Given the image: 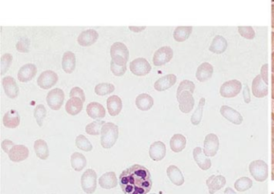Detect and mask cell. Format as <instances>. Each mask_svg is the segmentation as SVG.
<instances>
[{
    "label": "cell",
    "mask_w": 274,
    "mask_h": 194,
    "mask_svg": "<svg viewBox=\"0 0 274 194\" xmlns=\"http://www.w3.org/2000/svg\"><path fill=\"white\" fill-rule=\"evenodd\" d=\"M192 27H178L174 31V39L177 42H184L192 34Z\"/></svg>",
    "instance_id": "8d00e7d4"
},
{
    "label": "cell",
    "mask_w": 274,
    "mask_h": 194,
    "mask_svg": "<svg viewBox=\"0 0 274 194\" xmlns=\"http://www.w3.org/2000/svg\"><path fill=\"white\" fill-rule=\"evenodd\" d=\"M96 172L94 169H87L81 176V188L87 194H93L97 189Z\"/></svg>",
    "instance_id": "277c9868"
},
{
    "label": "cell",
    "mask_w": 274,
    "mask_h": 194,
    "mask_svg": "<svg viewBox=\"0 0 274 194\" xmlns=\"http://www.w3.org/2000/svg\"><path fill=\"white\" fill-rule=\"evenodd\" d=\"M224 194H236L235 191L232 189V188L229 187L227 188L225 191H224Z\"/></svg>",
    "instance_id": "db71d44e"
},
{
    "label": "cell",
    "mask_w": 274,
    "mask_h": 194,
    "mask_svg": "<svg viewBox=\"0 0 274 194\" xmlns=\"http://www.w3.org/2000/svg\"><path fill=\"white\" fill-rule=\"evenodd\" d=\"M219 138L216 135L210 133L205 137L203 153L207 157H215L219 149Z\"/></svg>",
    "instance_id": "8fae6325"
},
{
    "label": "cell",
    "mask_w": 274,
    "mask_h": 194,
    "mask_svg": "<svg viewBox=\"0 0 274 194\" xmlns=\"http://www.w3.org/2000/svg\"><path fill=\"white\" fill-rule=\"evenodd\" d=\"M178 106L181 112L183 113H189L192 111L195 105V100L192 93L190 91H184L178 95H176Z\"/></svg>",
    "instance_id": "30bf717a"
},
{
    "label": "cell",
    "mask_w": 274,
    "mask_h": 194,
    "mask_svg": "<svg viewBox=\"0 0 274 194\" xmlns=\"http://www.w3.org/2000/svg\"><path fill=\"white\" fill-rule=\"evenodd\" d=\"M119 185L124 194H147L152 187L151 173L146 167L134 164L121 173Z\"/></svg>",
    "instance_id": "6da1fadb"
},
{
    "label": "cell",
    "mask_w": 274,
    "mask_h": 194,
    "mask_svg": "<svg viewBox=\"0 0 274 194\" xmlns=\"http://www.w3.org/2000/svg\"><path fill=\"white\" fill-rule=\"evenodd\" d=\"M126 64H127V61L124 60L123 58H112V60L110 62V69H111L113 74L116 76H122L124 74L126 73V70H127Z\"/></svg>",
    "instance_id": "484cf974"
},
{
    "label": "cell",
    "mask_w": 274,
    "mask_h": 194,
    "mask_svg": "<svg viewBox=\"0 0 274 194\" xmlns=\"http://www.w3.org/2000/svg\"><path fill=\"white\" fill-rule=\"evenodd\" d=\"M111 58L121 57L128 62L130 57V52L126 44L121 42H116L111 46L110 48Z\"/></svg>",
    "instance_id": "603a6c76"
},
{
    "label": "cell",
    "mask_w": 274,
    "mask_h": 194,
    "mask_svg": "<svg viewBox=\"0 0 274 194\" xmlns=\"http://www.w3.org/2000/svg\"><path fill=\"white\" fill-rule=\"evenodd\" d=\"M130 69L134 75L144 76L151 72V66L144 58H137L130 62Z\"/></svg>",
    "instance_id": "8992f818"
},
{
    "label": "cell",
    "mask_w": 274,
    "mask_h": 194,
    "mask_svg": "<svg viewBox=\"0 0 274 194\" xmlns=\"http://www.w3.org/2000/svg\"><path fill=\"white\" fill-rule=\"evenodd\" d=\"M193 158L195 161L202 170H208L212 166V161L209 158L204 154L200 147H196L193 150Z\"/></svg>",
    "instance_id": "44dd1931"
},
{
    "label": "cell",
    "mask_w": 274,
    "mask_h": 194,
    "mask_svg": "<svg viewBox=\"0 0 274 194\" xmlns=\"http://www.w3.org/2000/svg\"><path fill=\"white\" fill-rule=\"evenodd\" d=\"M227 47H228V42L226 39L221 35H216L211 44L209 51L213 53L219 55L226 51Z\"/></svg>",
    "instance_id": "d6a6232c"
},
{
    "label": "cell",
    "mask_w": 274,
    "mask_h": 194,
    "mask_svg": "<svg viewBox=\"0 0 274 194\" xmlns=\"http://www.w3.org/2000/svg\"><path fill=\"white\" fill-rule=\"evenodd\" d=\"M64 92L60 88H54L47 95V103L51 109L58 111L64 104Z\"/></svg>",
    "instance_id": "9c48e42d"
},
{
    "label": "cell",
    "mask_w": 274,
    "mask_h": 194,
    "mask_svg": "<svg viewBox=\"0 0 274 194\" xmlns=\"http://www.w3.org/2000/svg\"><path fill=\"white\" fill-rule=\"evenodd\" d=\"M177 81V77L174 74L164 75L162 77L159 78L156 83H155V89L158 91H164L169 89L172 86L175 85Z\"/></svg>",
    "instance_id": "d6986e66"
},
{
    "label": "cell",
    "mask_w": 274,
    "mask_h": 194,
    "mask_svg": "<svg viewBox=\"0 0 274 194\" xmlns=\"http://www.w3.org/2000/svg\"><path fill=\"white\" fill-rule=\"evenodd\" d=\"M204 105H205V98L203 97V98L200 99L196 110L195 111L194 113L192 115L191 121H192V123L193 125H198L201 122L202 118H203Z\"/></svg>",
    "instance_id": "f35d334b"
},
{
    "label": "cell",
    "mask_w": 274,
    "mask_h": 194,
    "mask_svg": "<svg viewBox=\"0 0 274 194\" xmlns=\"http://www.w3.org/2000/svg\"><path fill=\"white\" fill-rule=\"evenodd\" d=\"M235 190L239 192H245L246 190H249L253 186V181L249 177H241L238 179L234 184Z\"/></svg>",
    "instance_id": "b9f144b4"
},
{
    "label": "cell",
    "mask_w": 274,
    "mask_h": 194,
    "mask_svg": "<svg viewBox=\"0 0 274 194\" xmlns=\"http://www.w3.org/2000/svg\"><path fill=\"white\" fill-rule=\"evenodd\" d=\"M29 156V150L25 145L23 144H16L12 147V149L10 150L8 153L10 160L13 162H21L25 160Z\"/></svg>",
    "instance_id": "7c38bea8"
},
{
    "label": "cell",
    "mask_w": 274,
    "mask_h": 194,
    "mask_svg": "<svg viewBox=\"0 0 274 194\" xmlns=\"http://www.w3.org/2000/svg\"><path fill=\"white\" fill-rule=\"evenodd\" d=\"M101 144L105 149L112 148L118 138V126L115 123L108 122L101 128Z\"/></svg>",
    "instance_id": "7a4b0ae2"
},
{
    "label": "cell",
    "mask_w": 274,
    "mask_h": 194,
    "mask_svg": "<svg viewBox=\"0 0 274 194\" xmlns=\"http://www.w3.org/2000/svg\"><path fill=\"white\" fill-rule=\"evenodd\" d=\"M272 81H273V85H272V98L274 100V74L273 73L272 75Z\"/></svg>",
    "instance_id": "11a10c76"
},
{
    "label": "cell",
    "mask_w": 274,
    "mask_h": 194,
    "mask_svg": "<svg viewBox=\"0 0 274 194\" xmlns=\"http://www.w3.org/2000/svg\"><path fill=\"white\" fill-rule=\"evenodd\" d=\"M167 176L174 185L180 186L184 183V177L180 169L176 165H170L167 169Z\"/></svg>",
    "instance_id": "f546056e"
},
{
    "label": "cell",
    "mask_w": 274,
    "mask_h": 194,
    "mask_svg": "<svg viewBox=\"0 0 274 194\" xmlns=\"http://www.w3.org/2000/svg\"><path fill=\"white\" fill-rule=\"evenodd\" d=\"M37 66L33 64H27L21 67L18 71V79L20 82H29L37 74Z\"/></svg>",
    "instance_id": "2e32d148"
},
{
    "label": "cell",
    "mask_w": 274,
    "mask_h": 194,
    "mask_svg": "<svg viewBox=\"0 0 274 194\" xmlns=\"http://www.w3.org/2000/svg\"><path fill=\"white\" fill-rule=\"evenodd\" d=\"M166 153H167V149H166V145L163 142H154L153 144L150 146L149 155L152 160H156V161L162 160L166 156Z\"/></svg>",
    "instance_id": "e0dca14e"
},
{
    "label": "cell",
    "mask_w": 274,
    "mask_h": 194,
    "mask_svg": "<svg viewBox=\"0 0 274 194\" xmlns=\"http://www.w3.org/2000/svg\"><path fill=\"white\" fill-rule=\"evenodd\" d=\"M12 60H13V57L9 53H7V54L2 55L1 60H0V63H1V75H4L8 71V69H9L10 66L12 64Z\"/></svg>",
    "instance_id": "ee69618b"
},
{
    "label": "cell",
    "mask_w": 274,
    "mask_h": 194,
    "mask_svg": "<svg viewBox=\"0 0 274 194\" xmlns=\"http://www.w3.org/2000/svg\"><path fill=\"white\" fill-rule=\"evenodd\" d=\"M76 146L80 150L90 152L93 150V145L84 135H79L76 138Z\"/></svg>",
    "instance_id": "60d3db41"
},
{
    "label": "cell",
    "mask_w": 274,
    "mask_h": 194,
    "mask_svg": "<svg viewBox=\"0 0 274 194\" xmlns=\"http://www.w3.org/2000/svg\"><path fill=\"white\" fill-rule=\"evenodd\" d=\"M105 123V121H94V122L87 124L86 127H85V132H86L87 134L92 135V136H98V135L101 134V128Z\"/></svg>",
    "instance_id": "74e56055"
},
{
    "label": "cell",
    "mask_w": 274,
    "mask_h": 194,
    "mask_svg": "<svg viewBox=\"0 0 274 194\" xmlns=\"http://www.w3.org/2000/svg\"><path fill=\"white\" fill-rule=\"evenodd\" d=\"M99 34L94 29H88L81 32L78 38V44L81 47H89L96 43Z\"/></svg>",
    "instance_id": "5bb4252c"
},
{
    "label": "cell",
    "mask_w": 274,
    "mask_h": 194,
    "mask_svg": "<svg viewBox=\"0 0 274 194\" xmlns=\"http://www.w3.org/2000/svg\"><path fill=\"white\" fill-rule=\"evenodd\" d=\"M213 74V65L209 63H203L198 67L196 76V79L199 80V82H205L212 78Z\"/></svg>",
    "instance_id": "f1b7e54d"
},
{
    "label": "cell",
    "mask_w": 274,
    "mask_h": 194,
    "mask_svg": "<svg viewBox=\"0 0 274 194\" xmlns=\"http://www.w3.org/2000/svg\"><path fill=\"white\" fill-rule=\"evenodd\" d=\"M187 140L182 134H175L170 141V146L175 153H180L185 149Z\"/></svg>",
    "instance_id": "836d02e7"
},
{
    "label": "cell",
    "mask_w": 274,
    "mask_h": 194,
    "mask_svg": "<svg viewBox=\"0 0 274 194\" xmlns=\"http://www.w3.org/2000/svg\"><path fill=\"white\" fill-rule=\"evenodd\" d=\"M272 164H274V141H273V158H272Z\"/></svg>",
    "instance_id": "91938a15"
},
{
    "label": "cell",
    "mask_w": 274,
    "mask_h": 194,
    "mask_svg": "<svg viewBox=\"0 0 274 194\" xmlns=\"http://www.w3.org/2000/svg\"><path fill=\"white\" fill-rule=\"evenodd\" d=\"M272 28H274V4L272 7Z\"/></svg>",
    "instance_id": "9f6ffc18"
},
{
    "label": "cell",
    "mask_w": 274,
    "mask_h": 194,
    "mask_svg": "<svg viewBox=\"0 0 274 194\" xmlns=\"http://www.w3.org/2000/svg\"><path fill=\"white\" fill-rule=\"evenodd\" d=\"M238 32L240 33V35L245 39H254V37L256 35L254 28L252 27H239Z\"/></svg>",
    "instance_id": "7dc6e473"
},
{
    "label": "cell",
    "mask_w": 274,
    "mask_h": 194,
    "mask_svg": "<svg viewBox=\"0 0 274 194\" xmlns=\"http://www.w3.org/2000/svg\"><path fill=\"white\" fill-rule=\"evenodd\" d=\"M107 109L111 117H116L122 109V101L118 96L114 95L107 99Z\"/></svg>",
    "instance_id": "d4e9b609"
},
{
    "label": "cell",
    "mask_w": 274,
    "mask_h": 194,
    "mask_svg": "<svg viewBox=\"0 0 274 194\" xmlns=\"http://www.w3.org/2000/svg\"><path fill=\"white\" fill-rule=\"evenodd\" d=\"M76 69V55L72 52L64 53L62 58V69L67 74L73 73Z\"/></svg>",
    "instance_id": "4316f807"
},
{
    "label": "cell",
    "mask_w": 274,
    "mask_h": 194,
    "mask_svg": "<svg viewBox=\"0 0 274 194\" xmlns=\"http://www.w3.org/2000/svg\"><path fill=\"white\" fill-rule=\"evenodd\" d=\"M34 149L37 157L41 160H47L49 156V149L45 141L39 139L35 141Z\"/></svg>",
    "instance_id": "e575fe53"
},
{
    "label": "cell",
    "mask_w": 274,
    "mask_h": 194,
    "mask_svg": "<svg viewBox=\"0 0 274 194\" xmlns=\"http://www.w3.org/2000/svg\"><path fill=\"white\" fill-rule=\"evenodd\" d=\"M195 88H196V85L192 81L188 80H183L179 84L176 95H178V94H180L181 92H183L184 91H190L193 94V92L195 91Z\"/></svg>",
    "instance_id": "f6af8a7d"
},
{
    "label": "cell",
    "mask_w": 274,
    "mask_h": 194,
    "mask_svg": "<svg viewBox=\"0 0 274 194\" xmlns=\"http://www.w3.org/2000/svg\"><path fill=\"white\" fill-rule=\"evenodd\" d=\"M241 88L242 85L239 80H229L222 85L219 89V93L224 98H233L240 93Z\"/></svg>",
    "instance_id": "5b68a950"
},
{
    "label": "cell",
    "mask_w": 274,
    "mask_h": 194,
    "mask_svg": "<svg viewBox=\"0 0 274 194\" xmlns=\"http://www.w3.org/2000/svg\"><path fill=\"white\" fill-rule=\"evenodd\" d=\"M99 185L105 190H111L117 185V179L115 172H108L99 178Z\"/></svg>",
    "instance_id": "83f0119b"
},
{
    "label": "cell",
    "mask_w": 274,
    "mask_h": 194,
    "mask_svg": "<svg viewBox=\"0 0 274 194\" xmlns=\"http://www.w3.org/2000/svg\"><path fill=\"white\" fill-rule=\"evenodd\" d=\"M174 52L172 48L168 46L162 47L156 51L153 56V64L155 66L161 67L169 63L173 58Z\"/></svg>",
    "instance_id": "52a82bcc"
},
{
    "label": "cell",
    "mask_w": 274,
    "mask_h": 194,
    "mask_svg": "<svg viewBox=\"0 0 274 194\" xmlns=\"http://www.w3.org/2000/svg\"><path fill=\"white\" fill-rule=\"evenodd\" d=\"M115 85L110 83H101L97 85L94 91L98 96H106L108 94L112 93L113 91H115Z\"/></svg>",
    "instance_id": "ab89813d"
},
{
    "label": "cell",
    "mask_w": 274,
    "mask_h": 194,
    "mask_svg": "<svg viewBox=\"0 0 274 194\" xmlns=\"http://www.w3.org/2000/svg\"><path fill=\"white\" fill-rule=\"evenodd\" d=\"M272 71L274 73V52L272 53Z\"/></svg>",
    "instance_id": "6f0895ef"
},
{
    "label": "cell",
    "mask_w": 274,
    "mask_h": 194,
    "mask_svg": "<svg viewBox=\"0 0 274 194\" xmlns=\"http://www.w3.org/2000/svg\"><path fill=\"white\" fill-rule=\"evenodd\" d=\"M15 145L16 144L10 140H4L1 144L2 150L4 151V153H7V154L9 153L10 150L12 149V147L15 146Z\"/></svg>",
    "instance_id": "681fc988"
},
{
    "label": "cell",
    "mask_w": 274,
    "mask_h": 194,
    "mask_svg": "<svg viewBox=\"0 0 274 194\" xmlns=\"http://www.w3.org/2000/svg\"></svg>",
    "instance_id": "6125c7cd"
},
{
    "label": "cell",
    "mask_w": 274,
    "mask_h": 194,
    "mask_svg": "<svg viewBox=\"0 0 274 194\" xmlns=\"http://www.w3.org/2000/svg\"><path fill=\"white\" fill-rule=\"evenodd\" d=\"M59 77L58 74L55 71L48 70V71H43L39 78L37 79V85L42 89H50L52 87L55 86L58 82Z\"/></svg>",
    "instance_id": "ba28073f"
},
{
    "label": "cell",
    "mask_w": 274,
    "mask_h": 194,
    "mask_svg": "<svg viewBox=\"0 0 274 194\" xmlns=\"http://www.w3.org/2000/svg\"><path fill=\"white\" fill-rule=\"evenodd\" d=\"M3 125L7 128H16L20 123V117L16 110L12 109L6 112L2 118Z\"/></svg>",
    "instance_id": "cb8c5ba5"
},
{
    "label": "cell",
    "mask_w": 274,
    "mask_h": 194,
    "mask_svg": "<svg viewBox=\"0 0 274 194\" xmlns=\"http://www.w3.org/2000/svg\"><path fill=\"white\" fill-rule=\"evenodd\" d=\"M146 27H132L130 26L129 27L130 31H132L133 32H135V33H139V32H142V31H144L146 29Z\"/></svg>",
    "instance_id": "f5cc1de1"
},
{
    "label": "cell",
    "mask_w": 274,
    "mask_h": 194,
    "mask_svg": "<svg viewBox=\"0 0 274 194\" xmlns=\"http://www.w3.org/2000/svg\"><path fill=\"white\" fill-rule=\"evenodd\" d=\"M30 44V39L23 37L16 44V50L21 53H28L29 52Z\"/></svg>",
    "instance_id": "bcb514c9"
},
{
    "label": "cell",
    "mask_w": 274,
    "mask_h": 194,
    "mask_svg": "<svg viewBox=\"0 0 274 194\" xmlns=\"http://www.w3.org/2000/svg\"><path fill=\"white\" fill-rule=\"evenodd\" d=\"M252 89L254 96L257 98H263L268 95V85L263 80L261 75H256L252 85Z\"/></svg>",
    "instance_id": "ac0fdd59"
},
{
    "label": "cell",
    "mask_w": 274,
    "mask_h": 194,
    "mask_svg": "<svg viewBox=\"0 0 274 194\" xmlns=\"http://www.w3.org/2000/svg\"><path fill=\"white\" fill-rule=\"evenodd\" d=\"M70 98H73V97H78V98H80L83 102L85 101V92L83 91L79 87H74L70 91Z\"/></svg>",
    "instance_id": "c3c4849f"
},
{
    "label": "cell",
    "mask_w": 274,
    "mask_h": 194,
    "mask_svg": "<svg viewBox=\"0 0 274 194\" xmlns=\"http://www.w3.org/2000/svg\"><path fill=\"white\" fill-rule=\"evenodd\" d=\"M244 98H245V103H249L250 102V93H249V86L245 85V91H244Z\"/></svg>",
    "instance_id": "816d5d0a"
},
{
    "label": "cell",
    "mask_w": 274,
    "mask_h": 194,
    "mask_svg": "<svg viewBox=\"0 0 274 194\" xmlns=\"http://www.w3.org/2000/svg\"><path fill=\"white\" fill-rule=\"evenodd\" d=\"M87 160L85 156L80 153H73L71 156V165L77 172H80L86 166Z\"/></svg>",
    "instance_id": "d590c367"
},
{
    "label": "cell",
    "mask_w": 274,
    "mask_h": 194,
    "mask_svg": "<svg viewBox=\"0 0 274 194\" xmlns=\"http://www.w3.org/2000/svg\"><path fill=\"white\" fill-rule=\"evenodd\" d=\"M268 66H269L268 64H265L261 68V77H262L263 80L265 81L266 85L269 84V79H268V69H269V67Z\"/></svg>",
    "instance_id": "f907efd6"
},
{
    "label": "cell",
    "mask_w": 274,
    "mask_h": 194,
    "mask_svg": "<svg viewBox=\"0 0 274 194\" xmlns=\"http://www.w3.org/2000/svg\"><path fill=\"white\" fill-rule=\"evenodd\" d=\"M83 103L84 102L78 97L69 99L65 105V110H66L67 113L71 116L79 114L82 111Z\"/></svg>",
    "instance_id": "4dcf8cb0"
},
{
    "label": "cell",
    "mask_w": 274,
    "mask_h": 194,
    "mask_svg": "<svg viewBox=\"0 0 274 194\" xmlns=\"http://www.w3.org/2000/svg\"><path fill=\"white\" fill-rule=\"evenodd\" d=\"M249 171L254 179L259 182H263L268 178V165L263 160H255L249 164Z\"/></svg>",
    "instance_id": "3957f363"
},
{
    "label": "cell",
    "mask_w": 274,
    "mask_h": 194,
    "mask_svg": "<svg viewBox=\"0 0 274 194\" xmlns=\"http://www.w3.org/2000/svg\"><path fill=\"white\" fill-rule=\"evenodd\" d=\"M87 114L92 119L99 121L105 117V107L98 102H91L87 105Z\"/></svg>",
    "instance_id": "ffe728a7"
},
{
    "label": "cell",
    "mask_w": 274,
    "mask_h": 194,
    "mask_svg": "<svg viewBox=\"0 0 274 194\" xmlns=\"http://www.w3.org/2000/svg\"><path fill=\"white\" fill-rule=\"evenodd\" d=\"M206 184L208 185L209 194H214L219 190H221L222 188L224 187V185L226 184V179L223 176H215L213 175L206 181Z\"/></svg>",
    "instance_id": "7402d4cb"
},
{
    "label": "cell",
    "mask_w": 274,
    "mask_h": 194,
    "mask_svg": "<svg viewBox=\"0 0 274 194\" xmlns=\"http://www.w3.org/2000/svg\"><path fill=\"white\" fill-rule=\"evenodd\" d=\"M272 121H273V124H272V133L273 136L274 137V114L273 113L272 114Z\"/></svg>",
    "instance_id": "680465c9"
},
{
    "label": "cell",
    "mask_w": 274,
    "mask_h": 194,
    "mask_svg": "<svg viewBox=\"0 0 274 194\" xmlns=\"http://www.w3.org/2000/svg\"><path fill=\"white\" fill-rule=\"evenodd\" d=\"M135 105L141 111H148L153 107L154 99L149 94L142 93L138 95L135 101Z\"/></svg>",
    "instance_id": "1f68e13d"
},
{
    "label": "cell",
    "mask_w": 274,
    "mask_h": 194,
    "mask_svg": "<svg viewBox=\"0 0 274 194\" xmlns=\"http://www.w3.org/2000/svg\"><path fill=\"white\" fill-rule=\"evenodd\" d=\"M2 85L7 97L10 99H16L18 97L20 89L14 78L11 75H7L2 79Z\"/></svg>",
    "instance_id": "4fadbf2b"
},
{
    "label": "cell",
    "mask_w": 274,
    "mask_h": 194,
    "mask_svg": "<svg viewBox=\"0 0 274 194\" xmlns=\"http://www.w3.org/2000/svg\"><path fill=\"white\" fill-rule=\"evenodd\" d=\"M272 50H274V32L272 33Z\"/></svg>",
    "instance_id": "94428289"
},
{
    "label": "cell",
    "mask_w": 274,
    "mask_h": 194,
    "mask_svg": "<svg viewBox=\"0 0 274 194\" xmlns=\"http://www.w3.org/2000/svg\"><path fill=\"white\" fill-rule=\"evenodd\" d=\"M219 112L225 119L230 121L235 125H240L243 122V117L241 114L235 109H233V107L224 105L220 107Z\"/></svg>",
    "instance_id": "9a60e30c"
},
{
    "label": "cell",
    "mask_w": 274,
    "mask_h": 194,
    "mask_svg": "<svg viewBox=\"0 0 274 194\" xmlns=\"http://www.w3.org/2000/svg\"><path fill=\"white\" fill-rule=\"evenodd\" d=\"M47 111L43 105H38L34 109V117L39 127L43 126V120L45 119Z\"/></svg>",
    "instance_id": "7bdbcfd3"
}]
</instances>
